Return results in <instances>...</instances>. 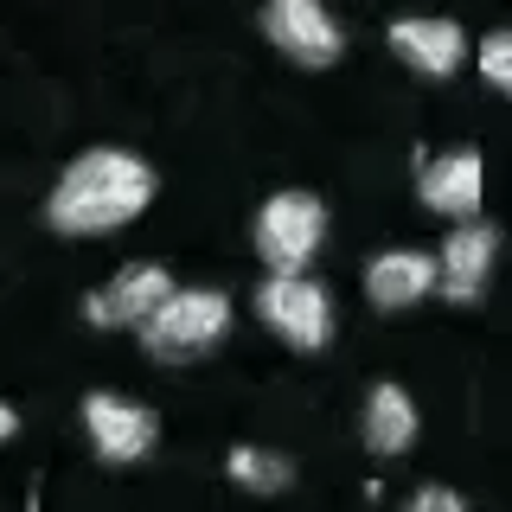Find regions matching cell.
<instances>
[{
    "label": "cell",
    "mask_w": 512,
    "mask_h": 512,
    "mask_svg": "<svg viewBox=\"0 0 512 512\" xmlns=\"http://www.w3.org/2000/svg\"><path fill=\"white\" fill-rule=\"evenodd\" d=\"M154 192H160V180L135 148H84L64 160L39 218L58 237H109L148 212Z\"/></svg>",
    "instance_id": "obj_1"
},
{
    "label": "cell",
    "mask_w": 512,
    "mask_h": 512,
    "mask_svg": "<svg viewBox=\"0 0 512 512\" xmlns=\"http://www.w3.org/2000/svg\"><path fill=\"white\" fill-rule=\"evenodd\" d=\"M250 244H256V263L269 276H308V263L327 244V205L320 192L308 186H282L256 205V224H250Z\"/></svg>",
    "instance_id": "obj_2"
},
{
    "label": "cell",
    "mask_w": 512,
    "mask_h": 512,
    "mask_svg": "<svg viewBox=\"0 0 512 512\" xmlns=\"http://www.w3.org/2000/svg\"><path fill=\"white\" fill-rule=\"evenodd\" d=\"M231 295L224 288H180V295L160 308L148 327H141V352H148L154 365H192V359H205L224 333H231Z\"/></svg>",
    "instance_id": "obj_3"
},
{
    "label": "cell",
    "mask_w": 512,
    "mask_h": 512,
    "mask_svg": "<svg viewBox=\"0 0 512 512\" xmlns=\"http://www.w3.org/2000/svg\"><path fill=\"white\" fill-rule=\"evenodd\" d=\"M256 320L288 346V352H327L333 346V295L314 276H263L256 282Z\"/></svg>",
    "instance_id": "obj_4"
},
{
    "label": "cell",
    "mask_w": 512,
    "mask_h": 512,
    "mask_svg": "<svg viewBox=\"0 0 512 512\" xmlns=\"http://www.w3.org/2000/svg\"><path fill=\"white\" fill-rule=\"evenodd\" d=\"M77 423H84V442L96 448V461H109V468H135L160 442V416L128 391H84Z\"/></svg>",
    "instance_id": "obj_5"
},
{
    "label": "cell",
    "mask_w": 512,
    "mask_h": 512,
    "mask_svg": "<svg viewBox=\"0 0 512 512\" xmlns=\"http://www.w3.org/2000/svg\"><path fill=\"white\" fill-rule=\"evenodd\" d=\"M173 295H180V282H173L167 263H122L103 288L84 295V320L103 333H141Z\"/></svg>",
    "instance_id": "obj_6"
},
{
    "label": "cell",
    "mask_w": 512,
    "mask_h": 512,
    "mask_svg": "<svg viewBox=\"0 0 512 512\" xmlns=\"http://www.w3.org/2000/svg\"><path fill=\"white\" fill-rule=\"evenodd\" d=\"M256 26H263V39L276 45L288 64H301V71H333V64L346 58V26L333 20L320 0H269V7L256 13Z\"/></svg>",
    "instance_id": "obj_7"
},
{
    "label": "cell",
    "mask_w": 512,
    "mask_h": 512,
    "mask_svg": "<svg viewBox=\"0 0 512 512\" xmlns=\"http://www.w3.org/2000/svg\"><path fill=\"white\" fill-rule=\"evenodd\" d=\"M416 199H423V212L448 218V231H455V224H474L480 199H487V160H480V148L429 154L423 167H416Z\"/></svg>",
    "instance_id": "obj_8"
},
{
    "label": "cell",
    "mask_w": 512,
    "mask_h": 512,
    "mask_svg": "<svg viewBox=\"0 0 512 512\" xmlns=\"http://www.w3.org/2000/svg\"><path fill=\"white\" fill-rule=\"evenodd\" d=\"M365 301H372L378 314H410V308H423L429 295H442V263H436V250H416V244H391V250H378L372 263H365Z\"/></svg>",
    "instance_id": "obj_9"
},
{
    "label": "cell",
    "mask_w": 512,
    "mask_h": 512,
    "mask_svg": "<svg viewBox=\"0 0 512 512\" xmlns=\"http://www.w3.org/2000/svg\"><path fill=\"white\" fill-rule=\"evenodd\" d=\"M436 263H442V295L455 301V308H474L493 282V263H500V231H493L487 218L455 224V231L442 237Z\"/></svg>",
    "instance_id": "obj_10"
},
{
    "label": "cell",
    "mask_w": 512,
    "mask_h": 512,
    "mask_svg": "<svg viewBox=\"0 0 512 512\" xmlns=\"http://www.w3.org/2000/svg\"><path fill=\"white\" fill-rule=\"evenodd\" d=\"M416 436H423V410H416V397L397 378H378L372 391H365V404H359V442H365V455L397 461V455H410V448H416Z\"/></svg>",
    "instance_id": "obj_11"
},
{
    "label": "cell",
    "mask_w": 512,
    "mask_h": 512,
    "mask_svg": "<svg viewBox=\"0 0 512 512\" xmlns=\"http://www.w3.org/2000/svg\"><path fill=\"white\" fill-rule=\"evenodd\" d=\"M391 52L410 64L416 77H455L461 64L474 58V45H468V32H461L455 20H391Z\"/></svg>",
    "instance_id": "obj_12"
},
{
    "label": "cell",
    "mask_w": 512,
    "mask_h": 512,
    "mask_svg": "<svg viewBox=\"0 0 512 512\" xmlns=\"http://www.w3.org/2000/svg\"><path fill=\"white\" fill-rule=\"evenodd\" d=\"M224 474L244 493H256V500H276V493L295 487V461H288L282 448H263V442H237L231 455H224Z\"/></svg>",
    "instance_id": "obj_13"
},
{
    "label": "cell",
    "mask_w": 512,
    "mask_h": 512,
    "mask_svg": "<svg viewBox=\"0 0 512 512\" xmlns=\"http://www.w3.org/2000/svg\"><path fill=\"white\" fill-rule=\"evenodd\" d=\"M474 71H480V84H487V90L512 96V26H493L487 39L474 45Z\"/></svg>",
    "instance_id": "obj_14"
},
{
    "label": "cell",
    "mask_w": 512,
    "mask_h": 512,
    "mask_svg": "<svg viewBox=\"0 0 512 512\" xmlns=\"http://www.w3.org/2000/svg\"><path fill=\"white\" fill-rule=\"evenodd\" d=\"M404 512H468V500H461L455 487H436V480H429V487H416L410 493V506Z\"/></svg>",
    "instance_id": "obj_15"
}]
</instances>
